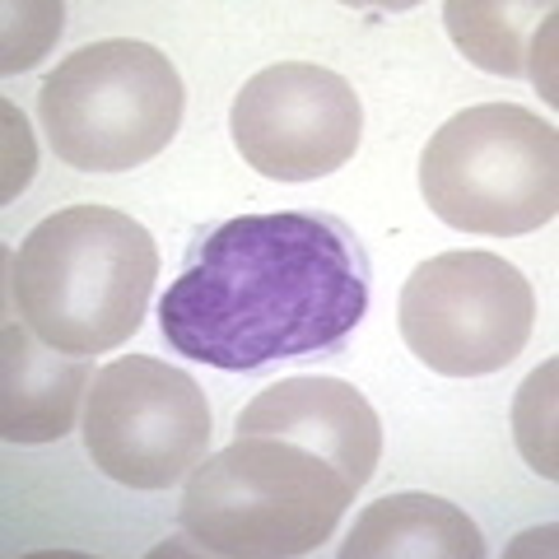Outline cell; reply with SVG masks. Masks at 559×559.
Here are the masks:
<instances>
[{"label": "cell", "mask_w": 559, "mask_h": 559, "mask_svg": "<svg viewBox=\"0 0 559 559\" xmlns=\"http://www.w3.org/2000/svg\"><path fill=\"white\" fill-rule=\"evenodd\" d=\"M61 20H66V10H61V5H51V10H47V20H43L38 28H28V5H20V10L10 5V24H5V61H0V66H5L10 75H14V70L38 66V57L47 51V43L61 33Z\"/></svg>", "instance_id": "5bb4252c"}, {"label": "cell", "mask_w": 559, "mask_h": 559, "mask_svg": "<svg viewBox=\"0 0 559 559\" xmlns=\"http://www.w3.org/2000/svg\"><path fill=\"white\" fill-rule=\"evenodd\" d=\"M210 406L197 378L164 359H112L90 382L84 452L127 489H168L205 462Z\"/></svg>", "instance_id": "52a82bcc"}, {"label": "cell", "mask_w": 559, "mask_h": 559, "mask_svg": "<svg viewBox=\"0 0 559 559\" xmlns=\"http://www.w3.org/2000/svg\"><path fill=\"white\" fill-rule=\"evenodd\" d=\"M485 550L476 522L439 495L378 499L341 540V559H485Z\"/></svg>", "instance_id": "8fae6325"}, {"label": "cell", "mask_w": 559, "mask_h": 559, "mask_svg": "<svg viewBox=\"0 0 559 559\" xmlns=\"http://www.w3.org/2000/svg\"><path fill=\"white\" fill-rule=\"evenodd\" d=\"M238 154L261 178L312 182L359 150L364 108L345 75L312 61H280L242 84L229 112Z\"/></svg>", "instance_id": "ba28073f"}, {"label": "cell", "mask_w": 559, "mask_h": 559, "mask_svg": "<svg viewBox=\"0 0 559 559\" xmlns=\"http://www.w3.org/2000/svg\"><path fill=\"white\" fill-rule=\"evenodd\" d=\"M369 312V252L355 229L312 210L238 215L187 252L159 299L178 355L224 373L331 355Z\"/></svg>", "instance_id": "6da1fadb"}, {"label": "cell", "mask_w": 559, "mask_h": 559, "mask_svg": "<svg viewBox=\"0 0 559 559\" xmlns=\"http://www.w3.org/2000/svg\"><path fill=\"white\" fill-rule=\"evenodd\" d=\"M182 103V75L159 47L103 38L43 80L38 112L57 159L80 173H127L168 150Z\"/></svg>", "instance_id": "5b68a950"}, {"label": "cell", "mask_w": 559, "mask_h": 559, "mask_svg": "<svg viewBox=\"0 0 559 559\" xmlns=\"http://www.w3.org/2000/svg\"><path fill=\"white\" fill-rule=\"evenodd\" d=\"M159 280L150 229L112 205H66L10 257V299L24 326L66 355L131 341Z\"/></svg>", "instance_id": "7a4b0ae2"}, {"label": "cell", "mask_w": 559, "mask_h": 559, "mask_svg": "<svg viewBox=\"0 0 559 559\" xmlns=\"http://www.w3.org/2000/svg\"><path fill=\"white\" fill-rule=\"evenodd\" d=\"M0 433L10 443L66 439L75 429L80 396L90 392V355L51 349L14 322L0 336Z\"/></svg>", "instance_id": "30bf717a"}, {"label": "cell", "mask_w": 559, "mask_h": 559, "mask_svg": "<svg viewBox=\"0 0 559 559\" xmlns=\"http://www.w3.org/2000/svg\"><path fill=\"white\" fill-rule=\"evenodd\" d=\"M238 433H275L304 443L331 466H341L349 485L364 489L382 457L378 411L341 378H285L271 382L252 406H242Z\"/></svg>", "instance_id": "9c48e42d"}, {"label": "cell", "mask_w": 559, "mask_h": 559, "mask_svg": "<svg viewBox=\"0 0 559 559\" xmlns=\"http://www.w3.org/2000/svg\"><path fill=\"white\" fill-rule=\"evenodd\" d=\"M522 5H480V0H452L443 5L452 43L466 51L489 75H522V20H513Z\"/></svg>", "instance_id": "7c38bea8"}, {"label": "cell", "mask_w": 559, "mask_h": 559, "mask_svg": "<svg viewBox=\"0 0 559 559\" xmlns=\"http://www.w3.org/2000/svg\"><path fill=\"white\" fill-rule=\"evenodd\" d=\"M419 191L433 215L462 234H536L559 210V135L518 103L466 108L429 135Z\"/></svg>", "instance_id": "277c9868"}, {"label": "cell", "mask_w": 559, "mask_h": 559, "mask_svg": "<svg viewBox=\"0 0 559 559\" xmlns=\"http://www.w3.org/2000/svg\"><path fill=\"white\" fill-rule=\"evenodd\" d=\"M349 503V476L312 448L275 433H238L191 466L178 522L205 555L289 559L331 540Z\"/></svg>", "instance_id": "3957f363"}, {"label": "cell", "mask_w": 559, "mask_h": 559, "mask_svg": "<svg viewBox=\"0 0 559 559\" xmlns=\"http://www.w3.org/2000/svg\"><path fill=\"white\" fill-rule=\"evenodd\" d=\"M555 378H559V364L546 359L518 388V406H513V439L540 480L559 476V462H555Z\"/></svg>", "instance_id": "4fadbf2b"}, {"label": "cell", "mask_w": 559, "mask_h": 559, "mask_svg": "<svg viewBox=\"0 0 559 559\" xmlns=\"http://www.w3.org/2000/svg\"><path fill=\"white\" fill-rule=\"evenodd\" d=\"M401 341L443 378H485L522 355L536 326V294L495 252H443L411 271L396 304Z\"/></svg>", "instance_id": "8992f818"}]
</instances>
